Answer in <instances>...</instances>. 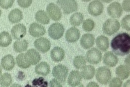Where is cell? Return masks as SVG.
I'll list each match as a JSON object with an SVG mask.
<instances>
[{
	"instance_id": "32",
	"label": "cell",
	"mask_w": 130,
	"mask_h": 87,
	"mask_svg": "<svg viewBox=\"0 0 130 87\" xmlns=\"http://www.w3.org/2000/svg\"><path fill=\"white\" fill-rule=\"evenodd\" d=\"M25 53H21L17 56L16 61L18 67L23 69L28 68L30 66V65L28 64L24 58Z\"/></svg>"
},
{
	"instance_id": "31",
	"label": "cell",
	"mask_w": 130,
	"mask_h": 87,
	"mask_svg": "<svg viewBox=\"0 0 130 87\" xmlns=\"http://www.w3.org/2000/svg\"><path fill=\"white\" fill-rule=\"evenodd\" d=\"M12 78L9 73L3 74L0 77V85L2 86L9 87L12 83Z\"/></svg>"
},
{
	"instance_id": "29",
	"label": "cell",
	"mask_w": 130,
	"mask_h": 87,
	"mask_svg": "<svg viewBox=\"0 0 130 87\" xmlns=\"http://www.w3.org/2000/svg\"><path fill=\"white\" fill-rule=\"evenodd\" d=\"M84 16L82 13H75L71 16L70 22L71 25L74 26H78L83 22Z\"/></svg>"
},
{
	"instance_id": "35",
	"label": "cell",
	"mask_w": 130,
	"mask_h": 87,
	"mask_svg": "<svg viewBox=\"0 0 130 87\" xmlns=\"http://www.w3.org/2000/svg\"><path fill=\"white\" fill-rule=\"evenodd\" d=\"M123 84L122 80L118 77H115L110 81L109 87H121Z\"/></svg>"
},
{
	"instance_id": "7",
	"label": "cell",
	"mask_w": 130,
	"mask_h": 87,
	"mask_svg": "<svg viewBox=\"0 0 130 87\" xmlns=\"http://www.w3.org/2000/svg\"><path fill=\"white\" fill-rule=\"evenodd\" d=\"M46 11L50 18L54 21L60 20L62 16L61 10L58 6L53 3L49 4L46 7Z\"/></svg>"
},
{
	"instance_id": "44",
	"label": "cell",
	"mask_w": 130,
	"mask_h": 87,
	"mask_svg": "<svg viewBox=\"0 0 130 87\" xmlns=\"http://www.w3.org/2000/svg\"><path fill=\"white\" fill-rule=\"evenodd\" d=\"M103 2H104V3H109L110 2H111L113 0H101Z\"/></svg>"
},
{
	"instance_id": "25",
	"label": "cell",
	"mask_w": 130,
	"mask_h": 87,
	"mask_svg": "<svg viewBox=\"0 0 130 87\" xmlns=\"http://www.w3.org/2000/svg\"><path fill=\"white\" fill-rule=\"evenodd\" d=\"M95 70L94 67L92 65L86 66L81 71L82 77L85 80L92 79L95 74Z\"/></svg>"
},
{
	"instance_id": "14",
	"label": "cell",
	"mask_w": 130,
	"mask_h": 87,
	"mask_svg": "<svg viewBox=\"0 0 130 87\" xmlns=\"http://www.w3.org/2000/svg\"><path fill=\"white\" fill-rule=\"evenodd\" d=\"M26 33V28L22 24H19L14 26L11 30V35L14 39H21L25 36Z\"/></svg>"
},
{
	"instance_id": "45",
	"label": "cell",
	"mask_w": 130,
	"mask_h": 87,
	"mask_svg": "<svg viewBox=\"0 0 130 87\" xmlns=\"http://www.w3.org/2000/svg\"><path fill=\"white\" fill-rule=\"evenodd\" d=\"M72 87H84V86L82 84H79V85H77V86H75Z\"/></svg>"
},
{
	"instance_id": "33",
	"label": "cell",
	"mask_w": 130,
	"mask_h": 87,
	"mask_svg": "<svg viewBox=\"0 0 130 87\" xmlns=\"http://www.w3.org/2000/svg\"><path fill=\"white\" fill-rule=\"evenodd\" d=\"M95 26L94 21L91 19H88L83 21L82 28L86 32H90L94 29Z\"/></svg>"
},
{
	"instance_id": "41",
	"label": "cell",
	"mask_w": 130,
	"mask_h": 87,
	"mask_svg": "<svg viewBox=\"0 0 130 87\" xmlns=\"http://www.w3.org/2000/svg\"><path fill=\"white\" fill-rule=\"evenodd\" d=\"M86 87H99L97 83L94 82H91L87 84Z\"/></svg>"
},
{
	"instance_id": "4",
	"label": "cell",
	"mask_w": 130,
	"mask_h": 87,
	"mask_svg": "<svg viewBox=\"0 0 130 87\" xmlns=\"http://www.w3.org/2000/svg\"><path fill=\"white\" fill-rule=\"evenodd\" d=\"M64 30V27L62 24L59 23H54L49 28L48 34L53 39L58 40L63 36Z\"/></svg>"
},
{
	"instance_id": "30",
	"label": "cell",
	"mask_w": 130,
	"mask_h": 87,
	"mask_svg": "<svg viewBox=\"0 0 130 87\" xmlns=\"http://www.w3.org/2000/svg\"><path fill=\"white\" fill-rule=\"evenodd\" d=\"M86 63L85 58L82 56H76L73 59V65L78 70L84 68L86 66Z\"/></svg>"
},
{
	"instance_id": "21",
	"label": "cell",
	"mask_w": 130,
	"mask_h": 87,
	"mask_svg": "<svg viewBox=\"0 0 130 87\" xmlns=\"http://www.w3.org/2000/svg\"><path fill=\"white\" fill-rule=\"evenodd\" d=\"M96 44L97 47L101 51H106L109 48V40L105 36H99L96 39Z\"/></svg>"
},
{
	"instance_id": "43",
	"label": "cell",
	"mask_w": 130,
	"mask_h": 87,
	"mask_svg": "<svg viewBox=\"0 0 130 87\" xmlns=\"http://www.w3.org/2000/svg\"><path fill=\"white\" fill-rule=\"evenodd\" d=\"M10 87H22V86L18 84H13Z\"/></svg>"
},
{
	"instance_id": "46",
	"label": "cell",
	"mask_w": 130,
	"mask_h": 87,
	"mask_svg": "<svg viewBox=\"0 0 130 87\" xmlns=\"http://www.w3.org/2000/svg\"><path fill=\"white\" fill-rule=\"evenodd\" d=\"M83 1L85 2H88L90 1L91 0H82Z\"/></svg>"
},
{
	"instance_id": "36",
	"label": "cell",
	"mask_w": 130,
	"mask_h": 87,
	"mask_svg": "<svg viewBox=\"0 0 130 87\" xmlns=\"http://www.w3.org/2000/svg\"><path fill=\"white\" fill-rule=\"evenodd\" d=\"M14 0H0V6L4 9H8L13 5Z\"/></svg>"
},
{
	"instance_id": "9",
	"label": "cell",
	"mask_w": 130,
	"mask_h": 87,
	"mask_svg": "<svg viewBox=\"0 0 130 87\" xmlns=\"http://www.w3.org/2000/svg\"><path fill=\"white\" fill-rule=\"evenodd\" d=\"M24 58L28 64L35 65L38 64L41 59L40 54L36 49H29L24 55Z\"/></svg>"
},
{
	"instance_id": "16",
	"label": "cell",
	"mask_w": 130,
	"mask_h": 87,
	"mask_svg": "<svg viewBox=\"0 0 130 87\" xmlns=\"http://www.w3.org/2000/svg\"><path fill=\"white\" fill-rule=\"evenodd\" d=\"M118 57L111 51L106 52L103 57V62L106 65L109 67H114L118 63Z\"/></svg>"
},
{
	"instance_id": "3",
	"label": "cell",
	"mask_w": 130,
	"mask_h": 87,
	"mask_svg": "<svg viewBox=\"0 0 130 87\" xmlns=\"http://www.w3.org/2000/svg\"><path fill=\"white\" fill-rule=\"evenodd\" d=\"M57 4L65 14H69L78 10V4L75 0H58Z\"/></svg>"
},
{
	"instance_id": "1",
	"label": "cell",
	"mask_w": 130,
	"mask_h": 87,
	"mask_svg": "<svg viewBox=\"0 0 130 87\" xmlns=\"http://www.w3.org/2000/svg\"><path fill=\"white\" fill-rule=\"evenodd\" d=\"M113 51L120 56H124L130 53V35L121 33L115 37L111 42Z\"/></svg>"
},
{
	"instance_id": "24",
	"label": "cell",
	"mask_w": 130,
	"mask_h": 87,
	"mask_svg": "<svg viewBox=\"0 0 130 87\" xmlns=\"http://www.w3.org/2000/svg\"><path fill=\"white\" fill-rule=\"evenodd\" d=\"M35 72L37 74L47 76L50 72V67L46 62H42L36 66Z\"/></svg>"
},
{
	"instance_id": "8",
	"label": "cell",
	"mask_w": 130,
	"mask_h": 87,
	"mask_svg": "<svg viewBox=\"0 0 130 87\" xmlns=\"http://www.w3.org/2000/svg\"><path fill=\"white\" fill-rule=\"evenodd\" d=\"M86 58L87 61L90 64H97L101 61L102 54L98 49L93 48L87 52Z\"/></svg>"
},
{
	"instance_id": "42",
	"label": "cell",
	"mask_w": 130,
	"mask_h": 87,
	"mask_svg": "<svg viewBox=\"0 0 130 87\" xmlns=\"http://www.w3.org/2000/svg\"><path fill=\"white\" fill-rule=\"evenodd\" d=\"M123 87H130V80H128L124 83Z\"/></svg>"
},
{
	"instance_id": "27",
	"label": "cell",
	"mask_w": 130,
	"mask_h": 87,
	"mask_svg": "<svg viewBox=\"0 0 130 87\" xmlns=\"http://www.w3.org/2000/svg\"><path fill=\"white\" fill-rule=\"evenodd\" d=\"M28 43L25 40H19L14 43L13 48L15 52L21 53L26 51L28 48Z\"/></svg>"
},
{
	"instance_id": "40",
	"label": "cell",
	"mask_w": 130,
	"mask_h": 87,
	"mask_svg": "<svg viewBox=\"0 0 130 87\" xmlns=\"http://www.w3.org/2000/svg\"><path fill=\"white\" fill-rule=\"evenodd\" d=\"M126 65L130 69V54L126 56L124 60Z\"/></svg>"
},
{
	"instance_id": "17",
	"label": "cell",
	"mask_w": 130,
	"mask_h": 87,
	"mask_svg": "<svg viewBox=\"0 0 130 87\" xmlns=\"http://www.w3.org/2000/svg\"><path fill=\"white\" fill-rule=\"evenodd\" d=\"M82 80V75L79 72L77 71H72L68 77L67 83L71 86H75L80 84Z\"/></svg>"
},
{
	"instance_id": "22",
	"label": "cell",
	"mask_w": 130,
	"mask_h": 87,
	"mask_svg": "<svg viewBox=\"0 0 130 87\" xmlns=\"http://www.w3.org/2000/svg\"><path fill=\"white\" fill-rule=\"evenodd\" d=\"M23 18V13L18 8L12 10L10 12L8 16L9 21L13 24L20 22Z\"/></svg>"
},
{
	"instance_id": "2",
	"label": "cell",
	"mask_w": 130,
	"mask_h": 87,
	"mask_svg": "<svg viewBox=\"0 0 130 87\" xmlns=\"http://www.w3.org/2000/svg\"><path fill=\"white\" fill-rule=\"evenodd\" d=\"M120 26V23L117 20L108 19L104 23L102 30L105 34L108 36H111L119 30Z\"/></svg>"
},
{
	"instance_id": "13",
	"label": "cell",
	"mask_w": 130,
	"mask_h": 87,
	"mask_svg": "<svg viewBox=\"0 0 130 87\" xmlns=\"http://www.w3.org/2000/svg\"><path fill=\"white\" fill-rule=\"evenodd\" d=\"M29 31L30 35L34 37L42 36L46 32L45 27L37 23H34L30 24Z\"/></svg>"
},
{
	"instance_id": "11",
	"label": "cell",
	"mask_w": 130,
	"mask_h": 87,
	"mask_svg": "<svg viewBox=\"0 0 130 87\" xmlns=\"http://www.w3.org/2000/svg\"><path fill=\"white\" fill-rule=\"evenodd\" d=\"M34 45L38 51L42 53H45L48 51L51 48L50 41L44 37H41L36 40L34 42Z\"/></svg>"
},
{
	"instance_id": "39",
	"label": "cell",
	"mask_w": 130,
	"mask_h": 87,
	"mask_svg": "<svg viewBox=\"0 0 130 87\" xmlns=\"http://www.w3.org/2000/svg\"><path fill=\"white\" fill-rule=\"evenodd\" d=\"M50 87H62V85L55 79H53L50 82Z\"/></svg>"
},
{
	"instance_id": "18",
	"label": "cell",
	"mask_w": 130,
	"mask_h": 87,
	"mask_svg": "<svg viewBox=\"0 0 130 87\" xmlns=\"http://www.w3.org/2000/svg\"><path fill=\"white\" fill-rule=\"evenodd\" d=\"M95 37L92 34L86 33L82 36L80 39V45L85 49H88L94 45Z\"/></svg>"
},
{
	"instance_id": "34",
	"label": "cell",
	"mask_w": 130,
	"mask_h": 87,
	"mask_svg": "<svg viewBox=\"0 0 130 87\" xmlns=\"http://www.w3.org/2000/svg\"><path fill=\"white\" fill-rule=\"evenodd\" d=\"M121 25L123 29L130 31V14L126 15L121 21Z\"/></svg>"
},
{
	"instance_id": "5",
	"label": "cell",
	"mask_w": 130,
	"mask_h": 87,
	"mask_svg": "<svg viewBox=\"0 0 130 87\" xmlns=\"http://www.w3.org/2000/svg\"><path fill=\"white\" fill-rule=\"evenodd\" d=\"M111 77V74L109 68L106 67H101L97 71L96 78L100 83L107 85Z\"/></svg>"
},
{
	"instance_id": "37",
	"label": "cell",
	"mask_w": 130,
	"mask_h": 87,
	"mask_svg": "<svg viewBox=\"0 0 130 87\" xmlns=\"http://www.w3.org/2000/svg\"><path fill=\"white\" fill-rule=\"evenodd\" d=\"M18 5L23 8H27L31 5L32 0H17Z\"/></svg>"
},
{
	"instance_id": "15",
	"label": "cell",
	"mask_w": 130,
	"mask_h": 87,
	"mask_svg": "<svg viewBox=\"0 0 130 87\" xmlns=\"http://www.w3.org/2000/svg\"><path fill=\"white\" fill-rule=\"evenodd\" d=\"M80 32L75 27H72L67 31L65 36L66 40L69 43H75L79 39Z\"/></svg>"
},
{
	"instance_id": "38",
	"label": "cell",
	"mask_w": 130,
	"mask_h": 87,
	"mask_svg": "<svg viewBox=\"0 0 130 87\" xmlns=\"http://www.w3.org/2000/svg\"><path fill=\"white\" fill-rule=\"evenodd\" d=\"M122 7L125 11L130 12V0H124L122 3Z\"/></svg>"
},
{
	"instance_id": "20",
	"label": "cell",
	"mask_w": 130,
	"mask_h": 87,
	"mask_svg": "<svg viewBox=\"0 0 130 87\" xmlns=\"http://www.w3.org/2000/svg\"><path fill=\"white\" fill-rule=\"evenodd\" d=\"M65 55L64 49L58 46L54 47L50 53L51 58L56 62H59L62 61L64 58Z\"/></svg>"
},
{
	"instance_id": "47",
	"label": "cell",
	"mask_w": 130,
	"mask_h": 87,
	"mask_svg": "<svg viewBox=\"0 0 130 87\" xmlns=\"http://www.w3.org/2000/svg\"><path fill=\"white\" fill-rule=\"evenodd\" d=\"M2 71V70L1 67V66H0V75L1 74Z\"/></svg>"
},
{
	"instance_id": "23",
	"label": "cell",
	"mask_w": 130,
	"mask_h": 87,
	"mask_svg": "<svg viewBox=\"0 0 130 87\" xmlns=\"http://www.w3.org/2000/svg\"><path fill=\"white\" fill-rule=\"evenodd\" d=\"M115 73L118 78L122 80H124L129 76L130 69L126 65H121L116 68Z\"/></svg>"
},
{
	"instance_id": "6",
	"label": "cell",
	"mask_w": 130,
	"mask_h": 87,
	"mask_svg": "<svg viewBox=\"0 0 130 87\" xmlns=\"http://www.w3.org/2000/svg\"><path fill=\"white\" fill-rule=\"evenodd\" d=\"M68 68L65 65H58L54 67L52 71V74L58 80L62 83L66 81L68 75Z\"/></svg>"
},
{
	"instance_id": "10",
	"label": "cell",
	"mask_w": 130,
	"mask_h": 87,
	"mask_svg": "<svg viewBox=\"0 0 130 87\" xmlns=\"http://www.w3.org/2000/svg\"><path fill=\"white\" fill-rule=\"evenodd\" d=\"M104 10V5L99 0H94L89 3L88 6L89 13L94 16L101 15Z\"/></svg>"
},
{
	"instance_id": "19",
	"label": "cell",
	"mask_w": 130,
	"mask_h": 87,
	"mask_svg": "<svg viewBox=\"0 0 130 87\" xmlns=\"http://www.w3.org/2000/svg\"><path fill=\"white\" fill-rule=\"evenodd\" d=\"M1 64L5 70L11 71L15 66V61L13 57L10 55H8L4 56L1 61Z\"/></svg>"
},
{
	"instance_id": "48",
	"label": "cell",
	"mask_w": 130,
	"mask_h": 87,
	"mask_svg": "<svg viewBox=\"0 0 130 87\" xmlns=\"http://www.w3.org/2000/svg\"><path fill=\"white\" fill-rule=\"evenodd\" d=\"M2 11L1 10V9H0V17H1V15Z\"/></svg>"
},
{
	"instance_id": "12",
	"label": "cell",
	"mask_w": 130,
	"mask_h": 87,
	"mask_svg": "<svg viewBox=\"0 0 130 87\" xmlns=\"http://www.w3.org/2000/svg\"><path fill=\"white\" fill-rule=\"evenodd\" d=\"M107 10L109 16L113 18H119L123 13L122 7L118 2H114L111 4L108 7Z\"/></svg>"
},
{
	"instance_id": "28",
	"label": "cell",
	"mask_w": 130,
	"mask_h": 87,
	"mask_svg": "<svg viewBox=\"0 0 130 87\" xmlns=\"http://www.w3.org/2000/svg\"><path fill=\"white\" fill-rule=\"evenodd\" d=\"M12 41V38L8 32L4 31L0 33V46L7 47L11 43Z\"/></svg>"
},
{
	"instance_id": "26",
	"label": "cell",
	"mask_w": 130,
	"mask_h": 87,
	"mask_svg": "<svg viewBox=\"0 0 130 87\" xmlns=\"http://www.w3.org/2000/svg\"><path fill=\"white\" fill-rule=\"evenodd\" d=\"M36 20L42 24H48L50 21V19L46 12L42 10L38 11L35 14Z\"/></svg>"
}]
</instances>
